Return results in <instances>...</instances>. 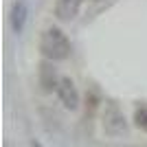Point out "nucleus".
<instances>
[{
  "instance_id": "obj_8",
  "label": "nucleus",
  "mask_w": 147,
  "mask_h": 147,
  "mask_svg": "<svg viewBox=\"0 0 147 147\" xmlns=\"http://www.w3.org/2000/svg\"><path fill=\"white\" fill-rule=\"evenodd\" d=\"M99 2H103V0H99Z\"/></svg>"
},
{
  "instance_id": "obj_2",
  "label": "nucleus",
  "mask_w": 147,
  "mask_h": 147,
  "mask_svg": "<svg viewBox=\"0 0 147 147\" xmlns=\"http://www.w3.org/2000/svg\"><path fill=\"white\" fill-rule=\"evenodd\" d=\"M101 125H103V132L112 138H119V136L127 134V121H125V114L121 112L117 103H105L103 108V117H101Z\"/></svg>"
},
{
  "instance_id": "obj_7",
  "label": "nucleus",
  "mask_w": 147,
  "mask_h": 147,
  "mask_svg": "<svg viewBox=\"0 0 147 147\" xmlns=\"http://www.w3.org/2000/svg\"><path fill=\"white\" fill-rule=\"evenodd\" d=\"M134 125L143 132H147V105H138L134 110Z\"/></svg>"
},
{
  "instance_id": "obj_5",
  "label": "nucleus",
  "mask_w": 147,
  "mask_h": 147,
  "mask_svg": "<svg viewBox=\"0 0 147 147\" xmlns=\"http://www.w3.org/2000/svg\"><path fill=\"white\" fill-rule=\"evenodd\" d=\"M9 22H11V29L16 35H22L26 29V22H29V2L26 0H16L11 7V13H9Z\"/></svg>"
},
{
  "instance_id": "obj_4",
  "label": "nucleus",
  "mask_w": 147,
  "mask_h": 147,
  "mask_svg": "<svg viewBox=\"0 0 147 147\" xmlns=\"http://www.w3.org/2000/svg\"><path fill=\"white\" fill-rule=\"evenodd\" d=\"M37 79H40V86H42L44 92H57V86H59L61 77L57 75V68L53 66V61L44 59L40 64V70H37Z\"/></svg>"
},
{
  "instance_id": "obj_6",
  "label": "nucleus",
  "mask_w": 147,
  "mask_h": 147,
  "mask_svg": "<svg viewBox=\"0 0 147 147\" xmlns=\"http://www.w3.org/2000/svg\"><path fill=\"white\" fill-rule=\"evenodd\" d=\"M86 0H57L55 2V18L61 22H70L77 18Z\"/></svg>"
},
{
  "instance_id": "obj_1",
  "label": "nucleus",
  "mask_w": 147,
  "mask_h": 147,
  "mask_svg": "<svg viewBox=\"0 0 147 147\" xmlns=\"http://www.w3.org/2000/svg\"><path fill=\"white\" fill-rule=\"evenodd\" d=\"M40 53L49 61H64L70 57V42L57 26H49L40 37Z\"/></svg>"
},
{
  "instance_id": "obj_3",
  "label": "nucleus",
  "mask_w": 147,
  "mask_h": 147,
  "mask_svg": "<svg viewBox=\"0 0 147 147\" xmlns=\"http://www.w3.org/2000/svg\"><path fill=\"white\" fill-rule=\"evenodd\" d=\"M57 99L61 101V105L66 108V110H77L81 103V97H79V90H77V86H75V81L70 79V77H61L59 86H57Z\"/></svg>"
}]
</instances>
